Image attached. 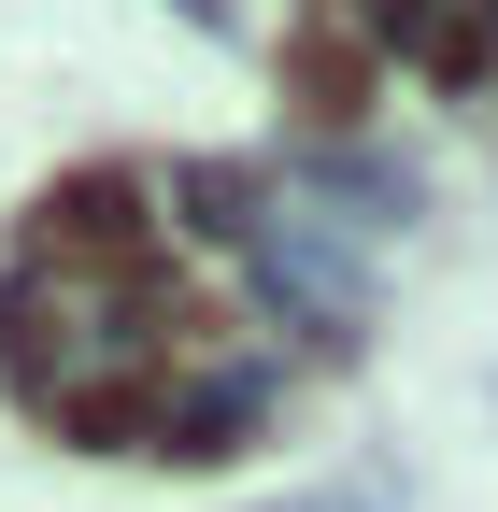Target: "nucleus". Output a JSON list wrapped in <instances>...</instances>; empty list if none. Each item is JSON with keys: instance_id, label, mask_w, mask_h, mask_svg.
<instances>
[{"instance_id": "obj_1", "label": "nucleus", "mask_w": 498, "mask_h": 512, "mask_svg": "<svg viewBox=\"0 0 498 512\" xmlns=\"http://www.w3.org/2000/svg\"><path fill=\"white\" fill-rule=\"evenodd\" d=\"M299 100H314V114H356V57L342 43H299Z\"/></svg>"}, {"instance_id": "obj_2", "label": "nucleus", "mask_w": 498, "mask_h": 512, "mask_svg": "<svg viewBox=\"0 0 498 512\" xmlns=\"http://www.w3.org/2000/svg\"><path fill=\"white\" fill-rule=\"evenodd\" d=\"M143 427V384H86V399H72V441H129Z\"/></svg>"}]
</instances>
